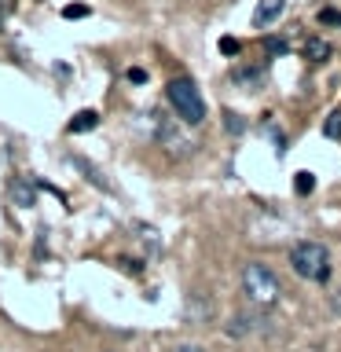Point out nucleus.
I'll list each match as a JSON object with an SVG mask.
<instances>
[{
	"label": "nucleus",
	"mask_w": 341,
	"mask_h": 352,
	"mask_svg": "<svg viewBox=\"0 0 341 352\" xmlns=\"http://www.w3.org/2000/svg\"><path fill=\"white\" fill-rule=\"evenodd\" d=\"M165 99H169V107L176 110V118L184 121V125H202L206 121V99L198 92V85L191 77H173L169 85H165Z\"/></svg>",
	"instance_id": "f257e3e1"
},
{
	"label": "nucleus",
	"mask_w": 341,
	"mask_h": 352,
	"mask_svg": "<svg viewBox=\"0 0 341 352\" xmlns=\"http://www.w3.org/2000/svg\"><path fill=\"white\" fill-rule=\"evenodd\" d=\"M290 264H294V272L308 283H319V286L330 283V253H327L323 242H312V239L297 242V246L290 250Z\"/></svg>",
	"instance_id": "f03ea898"
},
{
	"label": "nucleus",
	"mask_w": 341,
	"mask_h": 352,
	"mask_svg": "<svg viewBox=\"0 0 341 352\" xmlns=\"http://www.w3.org/2000/svg\"><path fill=\"white\" fill-rule=\"evenodd\" d=\"M242 290H246V297H250L253 305L272 308L275 301H279L283 286H279V279H275V272L268 268V264L250 261L246 268H242Z\"/></svg>",
	"instance_id": "7ed1b4c3"
},
{
	"label": "nucleus",
	"mask_w": 341,
	"mask_h": 352,
	"mask_svg": "<svg viewBox=\"0 0 341 352\" xmlns=\"http://www.w3.org/2000/svg\"><path fill=\"white\" fill-rule=\"evenodd\" d=\"M283 8H286V0H257V11H253V26H257V30L272 26V22L283 15Z\"/></svg>",
	"instance_id": "20e7f679"
},
{
	"label": "nucleus",
	"mask_w": 341,
	"mask_h": 352,
	"mask_svg": "<svg viewBox=\"0 0 341 352\" xmlns=\"http://www.w3.org/2000/svg\"><path fill=\"white\" fill-rule=\"evenodd\" d=\"M301 52H305L308 63H327V59H330V44H327L323 37H308Z\"/></svg>",
	"instance_id": "39448f33"
},
{
	"label": "nucleus",
	"mask_w": 341,
	"mask_h": 352,
	"mask_svg": "<svg viewBox=\"0 0 341 352\" xmlns=\"http://www.w3.org/2000/svg\"><path fill=\"white\" fill-rule=\"evenodd\" d=\"M96 125H99V114H96V110H81V114H74V121H70L66 129H70L74 136H81V132H92Z\"/></svg>",
	"instance_id": "423d86ee"
},
{
	"label": "nucleus",
	"mask_w": 341,
	"mask_h": 352,
	"mask_svg": "<svg viewBox=\"0 0 341 352\" xmlns=\"http://www.w3.org/2000/svg\"><path fill=\"white\" fill-rule=\"evenodd\" d=\"M250 330H253V316H246V312L231 316V323H228V338H246Z\"/></svg>",
	"instance_id": "0eeeda50"
},
{
	"label": "nucleus",
	"mask_w": 341,
	"mask_h": 352,
	"mask_svg": "<svg viewBox=\"0 0 341 352\" xmlns=\"http://www.w3.org/2000/svg\"><path fill=\"white\" fill-rule=\"evenodd\" d=\"M158 140H162V143H169V151L184 147V140H180V129H173L169 121H162V125H158Z\"/></svg>",
	"instance_id": "6e6552de"
},
{
	"label": "nucleus",
	"mask_w": 341,
	"mask_h": 352,
	"mask_svg": "<svg viewBox=\"0 0 341 352\" xmlns=\"http://www.w3.org/2000/svg\"><path fill=\"white\" fill-rule=\"evenodd\" d=\"M11 198H15V206H33V187L26 180H15L11 187Z\"/></svg>",
	"instance_id": "1a4fd4ad"
},
{
	"label": "nucleus",
	"mask_w": 341,
	"mask_h": 352,
	"mask_svg": "<svg viewBox=\"0 0 341 352\" xmlns=\"http://www.w3.org/2000/svg\"><path fill=\"white\" fill-rule=\"evenodd\" d=\"M323 136L327 140H341V110H334V114L323 121Z\"/></svg>",
	"instance_id": "9d476101"
},
{
	"label": "nucleus",
	"mask_w": 341,
	"mask_h": 352,
	"mask_svg": "<svg viewBox=\"0 0 341 352\" xmlns=\"http://www.w3.org/2000/svg\"><path fill=\"white\" fill-rule=\"evenodd\" d=\"M312 187H316V176L312 173H297L294 176V191L297 195H312Z\"/></svg>",
	"instance_id": "9b49d317"
},
{
	"label": "nucleus",
	"mask_w": 341,
	"mask_h": 352,
	"mask_svg": "<svg viewBox=\"0 0 341 352\" xmlns=\"http://www.w3.org/2000/svg\"><path fill=\"white\" fill-rule=\"evenodd\" d=\"M319 26H341V11L338 8H323L319 11Z\"/></svg>",
	"instance_id": "f8f14e48"
},
{
	"label": "nucleus",
	"mask_w": 341,
	"mask_h": 352,
	"mask_svg": "<svg viewBox=\"0 0 341 352\" xmlns=\"http://www.w3.org/2000/svg\"><path fill=\"white\" fill-rule=\"evenodd\" d=\"M217 48L224 52V55H239V52H242V44H239L235 37H220V44H217Z\"/></svg>",
	"instance_id": "ddd939ff"
},
{
	"label": "nucleus",
	"mask_w": 341,
	"mask_h": 352,
	"mask_svg": "<svg viewBox=\"0 0 341 352\" xmlns=\"http://www.w3.org/2000/svg\"><path fill=\"white\" fill-rule=\"evenodd\" d=\"M264 48H268V55H286V41L283 37H268V41H264Z\"/></svg>",
	"instance_id": "4468645a"
},
{
	"label": "nucleus",
	"mask_w": 341,
	"mask_h": 352,
	"mask_svg": "<svg viewBox=\"0 0 341 352\" xmlns=\"http://www.w3.org/2000/svg\"><path fill=\"white\" fill-rule=\"evenodd\" d=\"M63 15H66V19H85V15H88V4H66Z\"/></svg>",
	"instance_id": "2eb2a0df"
},
{
	"label": "nucleus",
	"mask_w": 341,
	"mask_h": 352,
	"mask_svg": "<svg viewBox=\"0 0 341 352\" xmlns=\"http://www.w3.org/2000/svg\"><path fill=\"white\" fill-rule=\"evenodd\" d=\"M242 129H246V121L239 114H228V132H242Z\"/></svg>",
	"instance_id": "dca6fc26"
},
{
	"label": "nucleus",
	"mask_w": 341,
	"mask_h": 352,
	"mask_svg": "<svg viewBox=\"0 0 341 352\" xmlns=\"http://www.w3.org/2000/svg\"><path fill=\"white\" fill-rule=\"evenodd\" d=\"M129 81H132V85H143V81H147V70H140V66H132V70H129Z\"/></svg>",
	"instance_id": "f3484780"
},
{
	"label": "nucleus",
	"mask_w": 341,
	"mask_h": 352,
	"mask_svg": "<svg viewBox=\"0 0 341 352\" xmlns=\"http://www.w3.org/2000/svg\"><path fill=\"white\" fill-rule=\"evenodd\" d=\"M330 308H334V316H341V286L330 294Z\"/></svg>",
	"instance_id": "a211bd4d"
},
{
	"label": "nucleus",
	"mask_w": 341,
	"mask_h": 352,
	"mask_svg": "<svg viewBox=\"0 0 341 352\" xmlns=\"http://www.w3.org/2000/svg\"><path fill=\"white\" fill-rule=\"evenodd\" d=\"M176 352H206V349H202V345H180Z\"/></svg>",
	"instance_id": "6ab92c4d"
}]
</instances>
